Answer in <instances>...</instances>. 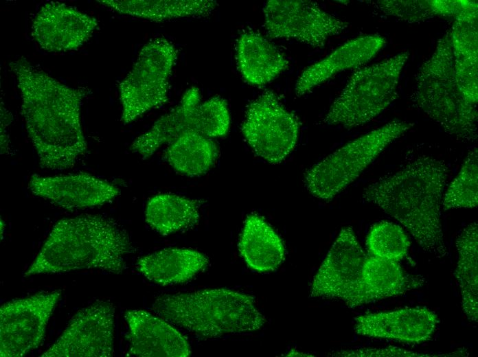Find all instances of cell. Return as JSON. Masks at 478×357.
<instances>
[{
    "mask_svg": "<svg viewBox=\"0 0 478 357\" xmlns=\"http://www.w3.org/2000/svg\"><path fill=\"white\" fill-rule=\"evenodd\" d=\"M21 97V114L40 165L52 170L73 167L87 150L80 109L84 89L57 81L21 57L9 63Z\"/></svg>",
    "mask_w": 478,
    "mask_h": 357,
    "instance_id": "6da1fadb",
    "label": "cell"
},
{
    "mask_svg": "<svg viewBox=\"0 0 478 357\" xmlns=\"http://www.w3.org/2000/svg\"><path fill=\"white\" fill-rule=\"evenodd\" d=\"M448 176L444 161L421 156L370 184L363 198L404 225L423 251L442 257L447 248L440 209Z\"/></svg>",
    "mask_w": 478,
    "mask_h": 357,
    "instance_id": "7a4b0ae2",
    "label": "cell"
},
{
    "mask_svg": "<svg viewBox=\"0 0 478 357\" xmlns=\"http://www.w3.org/2000/svg\"><path fill=\"white\" fill-rule=\"evenodd\" d=\"M134 250L126 231L111 218L91 214L65 218L54 225L24 276L89 268L120 274Z\"/></svg>",
    "mask_w": 478,
    "mask_h": 357,
    "instance_id": "3957f363",
    "label": "cell"
},
{
    "mask_svg": "<svg viewBox=\"0 0 478 357\" xmlns=\"http://www.w3.org/2000/svg\"><path fill=\"white\" fill-rule=\"evenodd\" d=\"M152 310L170 323L205 338L254 332L266 323L253 296L227 288L161 295Z\"/></svg>",
    "mask_w": 478,
    "mask_h": 357,
    "instance_id": "277c9868",
    "label": "cell"
},
{
    "mask_svg": "<svg viewBox=\"0 0 478 357\" xmlns=\"http://www.w3.org/2000/svg\"><path fill=\"white\" fill-rule=\"evenodd\" d=\"M413 101L431 119L457 140L477 138V104L468 101L455 78L450 30L438 40L433 54L416 78Z\"/></svg>",
    "mask_w": 478,
    "mask_h": 357,
    "instance_id": "5b68a950",
    "label": "cell"
},
{
    "mask_svg": "<svg viewBox=\"0 0 478 357\" xmlns=\"http://www.w3.org/2000/svg\"><path fill=\"white\" fill-rule=\"evenodd\" d=\"M409 54L398 53L357 69L331 104L323 122L345 128L365 124L398 97L399 79Z\"/></svg>",
    "mask_w": 478,
    "mask_h": 357,
    "instance_id": "8992f818",
    "label": "cell"
},
{
    "mask_svg": "<svg viewBox=\"0 0 478 357\" xmlns=\"http://www.w3.org/2000/svg\"><path fill=\"white\" fill-rule=\"evenodd\" d=\"M395 119L339 148L310 167L304 183L315 197L329 201L356 180L393 141L413 126Z\"/></svg>",
    "mask_w": 478,
    "mask_h": 357,
    "instance_id": "52a82bcc",
    "label": "cell"
},
{
    "mask_svg": "<svg viewBox=\"0 0 478 357\" xmlns=\"http://www.w3.org/2000/svg\"><path fill=\"white\" fill-rule=\"evenodd\" d=\"M178 54L176 46L163 37L152 38L142 47L119 84L124 124L168 102L170 77Z\"/></svg>",
    "mask_w": 478,
    "mask_h": 357,
    "instance_id": "ba28073f",
    "label": "cell"
},
{
    "mask_svg": "<svg viewBox=\"0 0 478 357\" xmlns=\"http://www.w3.org/2000/svg\"><path fill=\"white\" fill-rule=\"evenodd\" d=\"M299 128L298 117L275 93L266 91L249 104L241 130L257 156L269 163L278 164L295 148Z\"/></svg>",
    "mask_w": 478,
    "mask_h": 357,
    "instance_id": "9c48e42d",
    "label": "cell"
},
{
    "mask_svg": "<svg viewBox=\"0 0 478 357\" xmlns=\"http://www.w3.org/2000/svg\"><path fill=\"white\" fill-rule=\"evenodd\" d=\"M367 257L353 229L343 228L313 277L310 296L339 300L350 308L365 305L363 272Z\"/></svg>",
    "mask_w": 478,
    "mask_h": 357,
    "instance_id": "30bf717a",
    "label": "cell"
},
{
    "mask_svg": "<svg viewBox=\"0 0 478 357\" xmlns=\"http://www.w3.org/2000/svg\"><path fill=\"white\" fill-rule=\"evenodd\" d=\"M264 27L272 38L293 39L321 48L348 24L306 0H270L263 8Z\"/></svg>",
    "mask_w": 478,
    "mask_h": 357,
    "instance_id": "8fae6325",
    "label": "cell"
},
{
    "mask_svg": "<svg viewBox=\"0 0 478 357\" xmlns=\"http://www.w3.org/2000/svg\"><path fill=\"white\" fill-rule=\"evenodd\" d=\"M60 296V290L40 292L1 306V357H21L41 344Z\"/></svg>",
    "mask_w": 478,
    "mask_h": 357,
    "instance_id": "7c38bea8",
    "label": "cell"
},
{
    "mask_svg": "<svg viewBox=\"0 0 478 357\" xmlns=\"http://www.w3.org/2000/svg\"><path fill=\"white\" fill-rule=\"evenodd\" d=\"M114 305L98 301L80 310L42 357H111L114 355Z\"/></svg>",
    "mask_w": 478,
    "mask_h": 357,
    "instance_id": "4fadbf2b",
    "label": "cell"
},
{
    "mask_svg": "<svg viewBox=\"0 0 478 357\" xmlns=\"http://www.w3.org/2000/svg\"><path fill=\"white\" fill-rule=\"evenodd\" d=\"M98 25L96 18L60 2L44 4L31 26L33 38L44 50H76L92 36Z\"/></svg>",
    "mask_w": 478,
    "mask_h": 357,
    "instance_id": "5bb4252c",
    "label": "cell"
},
{
    "mask_svg": "<svg viewBox=\"0 0 478 357\" xmlns=\"http://www.w3.org/2000/svg\"><path fill=\"white\" fill-rule=\"evenodd\" d=\"M28 185L34 195L66 209L102 205L120 194L115 185L87 173L54 176L34 174Z\"/></svg>",
    "mask_w": 478,
    "mask_h": 357,
    "instance_id": "9a60e30c",
    "label": "cell"
},
{
    "mask_svg": "<svg viewBox=\"0 0 478 357\" xmlns=\"http://www.w3.org/2000/svg\"><path fill=\"white\" fill-rule=\"evenodd\" d=\"M438 323L437 315L426 307L406 308L358 316L354 331L372 338L420 343L431 339Z\"/></svg>",
    "mask_w": 478,
    "mask_h": 357,
    "instance_id": "2e32d148",
    "label": "cell"
},
{
    "mask_svg": "<svg viewBox=\"0 0 478 357\" xmlns=\"http://www.w3.org/2000/svg\"><path fill=\"white\" fill-rule=\"evenodd\" d=\"M128 354L139 357H187L189 342L169 322L144 310L126 311Z\"/></svg>",
    "mask_w": 478,
    "mask_h": 357,
    "instance_id": "e0dca14e",
    "label": "cell"
},
{
    "mask_svg": "<svg viewBox=\"0 0 478 357\" xmlns=\"http://www.w3.org/2000/svg\"><path fill=\"white\" fill-rule=\"evenodd\" d=\"M385 39L378 34L365 35L343 43L324 59L307 67L295 84L296 95L311 92L337 73L361 67L371 60L384 47Z\"/></svg>",
    "mask_w": 478,
    "mask_h": 357,
    "instance_id": "ac0fdd59",
    "label": "cell"
},
{
    "mask_svg": "<svg viewBox=\"0 0 478 357\" xmlns=\"http://www.w3.org/2000/svg\"><path fill=\"white\" fill-rule=\"evenodd\" d=\"M477 5L455 18L450 29L456 81L465 98L477 104Z\"/></svg>",
    "mask_w": 478,
    "mask_h": 357,
    "instance_id": "d6986e66",
    "label": "cell"
},
{
    "mask_svg": "<svg viewBox=\"0 0 478 357\" xmlns=\"http://www.w3.org/2000/svg\"><path fill=\"white\" fill-rule=\"evenodd\" d=\"M200 98L197 87L188 89L173 109L161 116L150 130L133 141L131 151L146 159L162 146L169 145L186 133L194 132V113L200 104Z\"/></svg>",
    "mask_w": 478,
    "mask_h": 357,
    "instance_id": "ffe728a7",
    "label": "cell"
},
{
    "mask_svg": "<svg viewBox=\"0 0 478 357\" xmlns=\"http://www.w3.org/2000/svg\"><path fill=\"white\" fill-rule=\"evenodd\" d=\"M236 62L244 80L254 86L270 82L288 67V61L281 51L254 31H247L240 36Z\"/></svg>",
    "mask_w": 478,
    "mask_h": 357,
    "instance_id": "44dd1931",
    "label": "cell"
},
{
    "mask_svg": "<svg viewBox=\"0 0 478 357\" xmlns=\"http://www.w3.org/2000/svg\"><path fill=\"white\" fill-rule=\"evenodd\" d=\"M209 262L208 257L199 251L170 248L140 257L137 268L148 280L168 286L190 281L204 270Z\"/></svg>",
    "mask_w": 478,
    "mask_h": 357,
    "instance_id": "7402d4cb",
    "label": "cell"
},
{
    "mask_svg": "<svg viewBox=\"0 0 478 357\" xmlns=\"http://www.w3.org/2000/svg\"><path fill=\"white\" fill-rule=\"evenodd\" d=\"M242 257L251 268L260 272L276 270L285 257L284 243L260 216H247L238 242Z\"/></svg>",
    "mask_w": 478,
    "mask_h": 357,
    "instance_id": "603a6c76",
    "label": "cell"
},
{
    "mask_svg": "<svg viewBox=\"0 0 478 357\" xmlns=\"http://www.w3.org/2000/svg\"><path fill=\"white\" fill-rule=\"evenodd\" d=\"M122 14L155 22L184 17L207 16L218 3L213 0H98Z\"/></svg>",
    "mask_w": 478,
    "mask_h": 357,
    "instance_id": "cb8c5ba5",
    "label": "cell"
},
{
    "mask_svg": "<svg viewBox=\"0 0 478 357\" xmlns=\"http://www.w3.org/2000/svg\"><path fill=\"white\" fill-rule=\"evenodd\" d=\"M424 279L406 272L398 262L367 257L363 272L365 303L398 296L422 286Z\"/></svg>",
    "mask_w": 478,
    "mask_h": 357,
    "instance_id": "d4e9b609",
    "label": "cell"
},
{
    "mask_svg": "<svg viewBox=\"0 0 478 357\" xmlns=\"http://www.w3.org/2000/svg\"><path fill=\"white\" fill-rule=\"evenodd\" d=\"M201 203L173 194H160L148 200L146 222L162 235L192 228L200 219Z\"/></svg>",
    "mask_w": 478,
    "mask_h": 357,
    "instance_id": "484cf974",
    "label": "cell"
},
{
    "mask_svg": "<svg viewBox=\"0 0 478 357\" xmlns=\"http://www.w3.org/2000/svg\"><path fill=\"white\" fill-rule=\"evenodd\" d=\"M459 258L455 277L459 283L463 311L472 322L478 321V226L474 222L459 235Z\"/></svg>",
    "mask_w": 478,
    "mask_h": 357,
    "instance_id": "4316f807",
    "label": "cell"
},
{
    "mask_svg": "<svg viewBox=\"0 0 478 357\" xmlns=\"http://www.w3.org/2000/svg\"><path fill=\"white\" fill-rule=\"evenodd\" d=\"M168 146L164 159L175 171L190 177L205 174L218 157L216 144L194 131L185 133Z\"/></svg>",
    "mask_w": 478,
    "mask_h": 357,
    "instance_id": "83f0119b",
    "label": "cell"
},
{
    "mask_svg": "<svg viewBox=\"0 0 478 357\" xmlns=\"http://www.w3.org/2000/svg\"><path fill=\"white\" fill-rule=\"evenodd\" d=\"M477 181L478 152L475 148L468 154L459 174L448 186L442 199L444 210L477 207Z\"/></svg>",
    "mask_w": 478,
    "mask_h": 357,
    "instance_id": "f1b7e54d",
    "label": "cell"
},
{
    "mask_svg": "<svg viewBox=\"0 0 478 357\" xmlns=\"http://www.w3.org/2000/svg\"><path fill=\"white\" fill-rule=\"evenodd\" d=\"M366 243L371 255L396 262L407 254L410 246L403 229L387 221L378 222L371 228Z\"/></svg>",
    "mask_w": 478,
    "mask_h": 357,
    "instance_id": "f546056e",
    "label": "cell"
},
{
    "mask_svg": "<svg viewBox=\"0 0 478 357\" xmlns=\"http://www.w3.org/2000/svg\"><path fill=\"white\" fill-rule=\"evenodd\" d=\"M230 126L227 102L216 96L199 104L194 113V132L208 138L225 135Z\"/></svg>",
    "mask_w": 478,
    "mask_h": 357,
    "instance_id": "4dcf8cb0",
    "label": "cell"
},
{
    "mask_svg": "<svg viewBox=\"0 0 478 357\" xmlns=\"http://www.w3.org/2000/svg\"><path fill=\"white\" fill-rule=\"evenodd\" d=\"M376 4L385 14L409 23L424 21L435 16L429 1L383 0Z\"/></svg>",
    "mask_w": 478,
    "mask_h": 357,
    "instance_id": "1f68e13d",
    "label": "cell"
},
{
    "mask_svg": "<svg viewBox=\"0 0 478 357\" xmlns=\"http://www.w3.org/2000/svg\"><path fill=\"white\" fill-rule=\"evenodd\" d=\"M332 356L347 357H431L437 356L408 351L399 347L369 348L337 352Z\"/></svg>",
    "mask_w": 478,
    "mask_h": 357,
    "instance_id": "d6a6232c",
    "label": "cell"
},
{
    "mask_svg": "<svg viewBox=\"0 0 478 357\" xmlns=\"http://www.w3.org/2000/svg\"><path fill=\"white\" fill-rule=\"evenodd\" d=\"M434 15L455 18L467 9L477 5L475 1H429Z\"/></svg>",
    "mask_w": 478,
    "mask_h": 357,
    "instance_id": "836d02e7",
    "label": "cell"
},
{
    "mask_svg": "<svg viewBox=\"0 0 478 357\" xmlns=\"http://www.w3.org/2000/svg\"><path fill=\"white\" fill-rule=\"evenodd\" d=\"M12 116L8 111L1 103V154H5L9 150V138L6 133V127L11 122Z\"/></svg>",
    "mask_w": 478,
    "mask_h": 357,
    "instance_id": "e575fe53",
    "label": "cell"
}]
</instances>
